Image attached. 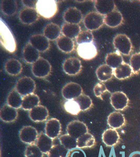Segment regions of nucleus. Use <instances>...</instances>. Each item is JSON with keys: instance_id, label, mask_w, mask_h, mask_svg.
<instances>
[{"instance_id": "nucleus-1", "label": "nucleus", "mask_w": 140, "mask_h": 157, "mask_svg": "<svg viewBox=\"0 0 140 157\" xmlns=\"http://www.w3.org/2000/svg\"><path fill=\"white\" fill-rule=\"evenodd\" d=\"M0 41L1 45L5 49L10 53L16 51V43L8 26L4 21L1 19L0 23Z\"/></svg>"}, {"instance_id": "nucleus-2", "label": "nucleus", "mask_w": 140, "mask_h": 157, "mask_svg": "<svg viewBox=\"0 0 140 157\" xmlns=\"http://www.w3.org/2000/svg\"><path fill=\"white\" fill-rule=\"evenodd\" d=\"M35 9L38 14L45 19L53 17L58 9L57 2L54 0H38Z\"/></svg>"}, {"instance_id": "nucleus-3", "label": "nucleus", "mask_w": 140, "mask_h": 157, "mask_svg": "<svg viewBox=\"0 0 140 157\" xmlns=\"http://www.w3.org/2000/svg\"><path fill=\"white\" fill-rule=\"evenodd\" d=\"M104 17L103 15L95 11L88 13L84 19V26L90 31L97 30L104 23Z\"/></svg>"}, {"instance_id": "nucleus-4", "label": "nucleus", "mask_w": 140, "mask_h": 157, "mask_svg": "<svg viewBox=\"0 0 140 157\" xmlns=\"http://www.w3.org/2000/svg\"><path fill=\"white\" fill-rule=\"evenodd\" d=\"M52 66L46 59L40 57L32 64V71L35 77L38 78H45L50 75Z\"/></svg>"}, {"instance_id": "nucleus-5", "label": "nucleus", "mask_w": 140, "mask_h": 157, "mask_svg": "<svg viewBox=\"0 0 140 157\" xmlns=\"http://www.w3.org/2000/svg\"><path fill=\"white\" fill-rule=\"evenodd\" d=\"M15 89L24 97L34 93L36 89V84L34 80L30 77H23L18 81Z\"/></svg>"}, {"instance_id": "nucleus-6", "label": "nucleus", "mask_w": 140, "mask_h": 157, "mask_svg": "<svg viewBox=\"0 0 140 157\" xmlns=\"http://www.w3.org/2000/svg\"><path fill=\"white\" fill-rule=\"evenodd\" d=\"M113 45L118 51L124 55L129 56L132 49V44L129 38L125 34L117 35L113 39Z\"/></svg>"}, {"instance_id": "nucleus-7", "label": "nucleus", "mask_w": 140, "mask_h": 157, "mask_svg": "<svg viewBox=\"0 0 140 157\" xmlns=\"http://www.w3.org/2000/svg\"><path fill=\"white\" fill-rule=\"evenodd\" d=\"M83 89L79 84L70 82L63 87L61 93L67 100H74L83 94Z\"/></svg>"}, {"instance_id": "nucleus-8", "label": "nucleus", "mask_w": 140, "mask_h": 157, "mask_svg": "<svg viewBox=\"0 0 140 157\" xmlns=\"http://www.w3.org/2000/svg\"><path fill=\"white\" fill-rule=\"evenodd\" d=\"M129 100L125 93L117 91L112 93L110 103L112 107L117 111H123L128 107Z\"/></svg>"}, {"instance_id": "nucleus-9", "label": "nucleus", "mask_w": 140, "mask_h": 157, "mask_svg": "<svg viewBox=\"0 0 140 157\" xmlns=\"http://www.w3.org/2000/svg\"><path fill=\"white\" fill-rule=\"evenodd\" d=\"M77 52L79 57L84 60H90L98 55L97 47L93 43L78 45Z\"/></svg>"}, {"instance_id": "nucleus-10", "label": "nucleus", "mask_w": 140, "mask_h": 157, "mask_svg": "<svg viewBox=\"0 0 140 157\" xmlns=\"http://www.w3.org/2000/svg\"><path fill=\"white\" fill-rule=\"evenodd\" d=\"M67 132L70 136L77 139L80 136L88 132V129L84 123L79 121H74L67 125Z\"/></svg>"}, {"instance_id": "nucleus-11", "label": "nucleus", "mask_w": 140, "mask_h": 157, "mask_svg": "<svg viewBox=\"0 0 140 157\" xmlns=\"http://www.w3.org/2000/svg\"><path fill=\"white\" fill-rule=\"evenodd\" d=\"M63 68L64 71L67 75H76L81 72L82 65L79 59L76 57H70L64 61Z\"/></svg>"}, {"instance_id": "nucleus-12", "label": "nucleus", "mask_w": 140, "mask_h": 157, "mask_svg": "<svg viewBox=\"0 0 140 157\" xmlns=\"http://www.w3.org/2000/svg\"><path fill=\"white\" fill-rule=\"evenodd\" d=\"M38 134L37 131L34 127L31 126H27L23 127L19 133L21 140L23 143L28 144L32 145L36 143L37 139Z\"/></svg>"}, {"instance_id": "nucleus-13", "label": "nucleus", "mask_w": 140, "mask_h": 157, "mask_svg": "<svg viewBox=\"0 0 140 157\" xmlns=\"http://www.w3.org/2000/svg\"><path fill=\"white\" fill-rule=\"evenodd\" d=\"M39 15L35 8L25 7L20 11L18 17L22 23L31 25L39 19Z\"/></svg>"}, {"instance_id": "nucleus-14", "label": "nucleus", "mask_w": 140, "mask_h": 157, "mask_svg": "<svg viewBox=\"0 0 140 157\" xmlns=\"http://www.w3.org/2000/svg\"><path fill=\"white\" fill-rule=\"evenodd\" d=\"M29 43L39 52H44L50 47L49 40L44 35L36 34L31 36Z\"/></svg>"}, {"instance_id": "nucleus-15", "label": "nucleus", "mask_w": 140, "mask_h": 157, "mask_svg": "<svg viewBox=\"0 0 140 157\" xmlns=\"http://www.w3.org/2000/svg\"><path fill=\"white\" fill-rule=\"evenodd\" d=\"M45 134L52 139H56L61 133V126L59 120L52 118L47 121L45 125Z\"/></svg>"}, {"instance_id": "nucleus-16", "label": "nucleus", "mask_w": 140, "mask_h": 157, "mask_svg": "<svg viewBox=\"0 0 140 157\" xmlns=\"http://www.w3.org/2000/svg\"><path fill=\"white\" fill-rule=\"evenodd\" d=\"M29 117L34 122H43L49 117V110L44 106H37L29 111Z\"/></svg>"}, {"instance_id": "nucleus-17", "label": "nucleus", "mask_w": 140, "mask_h": 157, "mask_svg": "<svg viewBox=\"0 0 140 157\" xmlns=\"http://www.w3.org/2000/svg\"><path fill=\"white\" fill-rule=\"evenodd\" d=\"M63 18L67 23L79 24L83 20V15L81 11L76 7H70L65 11Z\"/></svg>"}, {"instance_id": "nucleus-18", "label": "nucleus", "mask_w": 140, "mask_h": 157, "mask_svg": "<svg viewBox=\"0 0 140 157\" xmlns=\"http://www.w3.org/2000/svg\"><path fill=\"white\" fill-rule=\"evenodd\" d=\"M95 2V7L97 12L103 16H106V15L116 10L115 3L113 1L97 0Z\"/></svg>"}, {"instance_id": "nucleus-19", "label": "nucleus", "mask_w": 140, "mask_h": 157, "mask_svg": "<svg viewBox=\"0 0 140 157\" xmlns=\"http://www.w3.org/2000/svg\"><path fill=\"white\" fill-rule=\"evenodd\" d=\"M23 57L26 63L33 64L40 59V52L33 47L29 43H27L23 50Z\"/></svg>"}, {"instance_id": "nucleus-20", "label": "nucleus", "mask_w": 140, "mask_h": 157, "mask_svg": "<svg viewBox=\"0 0 140 157\" xmlns=\"http://www.w3.org/2000/svg\"><path fill=\"white\" fill-rule=\"evenodd\" d=\"M18 117V112L16 109L11 107L7 104H4L0 111V118L6 123L14 121Z\"/></svg>"}, {"instance_id": "nucleus-21", "label": "nucleus", "mask_w": 140, "mask_h": 157, "mask_svg": "<svg viewBox=\"0 0 140 157\" xmlns=\"http://www.w3.org/2000/svg\"><path fill=\"white\" fill-rule=\"evenodd\" d=\"M35 144L42 152L45 154H48L54 146L53 139L49 137L46 134L43 132H40L38 134Z\"/></svg>"}, {"instance_id": "nucleus-22", "label": "nucleus", "mask_w": 140, "mask_h": 157, "mask_svg": "<svg viewBox=\"0 0 140 157\" xmlns=\"http://www.w3.org/2000/svg\"><path fill=\"white\" fill-rule=\"evenodd\" d=\"M120 135L115 129L109 128L103 134L102 139L104 144L108 147L115 146L120 141Z\"/></svg>"}, {"instance_id": "nucleus-23", "label": "nucleus", "mask_w": 140, "mask_h": 157, "mask_svg": "<svg viewBox=\"0 0 140 157\" xmlns=\"http://www.w3.org/2000/svg\"><path fill=\"white\" fill-rule=\"evenodd\" d=\"M123 16L120 12L115 10L104 16V23L108 27L115 28L122 23Z\"/></svg>"}, {"instance_id": "nucleus-24", "label": "nucleus", "mask_w": 140, "mask_h": 157, "mask_svg": "<svg viewBox=\"0 0 140 157\" xmlns=\"http://www.w3.org/2000/svg\"><path fill=\"white\" fill-rule=\"evenodd\" d=\"M108 124L113 129L120 128L126 124V119L124 115L119 112H114L108 116Z\"/></svg>"}, {"instance_id": "nucleus-25", "label": "nucleus", "mask_w": 140, "mask_h": 157, "mask_svg": "<svg viewBox=\"0 0 140 157\" xmlns=\"http://www.w3.org/2000/svg\"><path fill=\"white\" fill-rule=\"evenodd\" d=\"M44 35L49 40H57L60 37L61 33V29L59 25L56 24H49L45 26L43 30Z\"/></svg>"}, {"instance_id": "nucleus-26", "label": "nucleus", "mask_w": 140, "mask_h": 157, "mask_svg": "<svg viewBox=\"0 0 140 157\" xmlns=\"http://www.w3.org/2000/svg\"><path fill=\"white\" fill-rule=\"evenodd\" d=\"M81 32V27L79 24L66 23L61 26V33L63 35L70 39L76 38Z\"/></svg>"}, {"instance_id": "nucleus-27", "label": "nucleus", "mask_w": 140, "mask_h": 157, "mask_svg": "<svg viewBox=\"0 0 140 157\" xmlns=\"http://www.w3.org/2000/svg\"><path fill=\"white\" fill-rule=\"evenodd\" d=\"M56 44L59 50L65 53H70L75 49V43L73 40L64 35L60 36L56 40Z\"/></svg>"}, {"instance_id": "nucleus-28", "label": "nucleus", "mask_w": 140, "mask_h": 157, "mask_svg": "<svg viewBox=\"0 0 140 157\" xmlns=\"http://www.w3.org/2000/svg\"><path fill=\"white\" fill-rule=\"evenodd\" d=\"M6 71L10 75L15 76L20 75L22 71V64L15 59H9L5 64Z\"/></svg>"}, {"instance_id": "nucleus-29", "label": "nucleus", "mask_w": 140, "mask_h": 157, "mask_svg": "<svg viewBox=\"0 0 140 157\" xmlns=\"http://www.w3.org/2000/svg\"><path fill=\"white\" fill-rule=\"evenodd\" d=\"M133 71L130 65L123 63L118 67L113 69V75L119 80H124L129 78L132 75Z\"/></svg>"}, {"instance_id": "nucleus-30", "label": "nucleus", "mask_w": 140, "mask_h": 157, "mask_svg": "<svg viewBox=\"0 0 140 157\" xmlns=\"http://www.w3.org/2000/svg\"><path fill=\"white\" fill-rule=\"evenodd\" d=\"M113 75V69L107 64L101 65L96 70L97 78L101 82H106L109 80Z\"/></svg>"}, {"instance_id": "nucleus-31", "label": "nucleus", "mask_w": 140, "mask_h": 157, "mask_svg": "<svg viewBox=\"0 0 140 157\" xmlns=\"http://www.w3.org/2000/svg\"><path fill=\"white\" fill-rule=\"evenodd\" d=\"M40 99L37 95L31 94L23 97L22 109L25 111H30L37 106L39 105Z\"/></svg>"}, {"instance_id": "nucleus-32", "label": "nucleus", "mask_w": 140, "mask_h": 157, "mask_svg": "<svg viewBox=\"0 0 140 157\" xmlns=\"http://www.w3.org/2000/svg\"><path fill=\"white\" fill-rule=\"evenodd\" d=\"M77 148L84 149L93 147L95 144V138L91 134L87 132L77 139Z\"/></svg>"}, {"instance_id": "nucleus-33", "label": "nucleus", "mask_w": 140, "mask_h": 157, "mask_svg": "<svg viewBox=\"0 0 140 157\" xmlns=\"http://www.w3.org/2000/svg\"><path fill=\"white\" fill-rule=\"evenodd\" d=\"M23 98V97L16 90H13L7 97V104L11 107L18 109L22 107Z\"/></svg>"}, {"instance_id": "nucleus-34", "label": "nucleus", "mask_w": 140, "mask_h": 157, "mask_svg": "<svg viewBox=\"0 0 140 157\" xmlns=\"http://www.w3.org/2000/svg\"><path fill=\"white\" fill-rule=\"evenodd\" d=\"M106 64L115 69L124 63L123 59L120 53L118 52L108 54L106 58Z\"/></svg>"}, {"instance_id": "nucleus-35", "label": "nucleus", "mask_w": 140, "mask_h": 157, "mask_svg": "<svg viewBox=\"0 0 140 157\" xmlns=\"http://www.w3.org/2000/svg\"><path fill=\"white\" fill-rule=\"evenodd\" d=\"M1 11L7 16H12L16 13L18 10V4L13 0L2 1L1 4Z\"/></svg>"}, {"instance_id": "nucleus-36", "label": "nucleus", "mask_w": 140, "mask_h": 157, "mask_svg": "<svg viewBox=\"0 0 140 157\" xmlns=\"http://www.w3.org/2000/svg\"><path fill=\"white\" fill-rule=\"evenodd\" d=\"M59 139L60 144L68 150L77 148V139L72 137L68 134L60 136Z\"/></svg>"}, {"instance_id": "nucleus-37", "label": "nucleus", "mask_w": 140, "mask_h": 157, "mask_svg": "<svg viewBox=\"0 0 140 157\" xmlns=\"http://www.w3.org/2000/svg\"><path fill=\"white\" fill-rule=\"evenodd\" d=\"M68 150L60 145H55L47 154L48 157H66Z\"/></svg>"}, {"instance_id": "nucleus-38", "label": "nucleus", "mask_w": 140, "mask_h": 157, "mask_svg": "<svg viewBox=\"0 0 140 157\" xmlns=\"http://www.w3.org/2000/svg\"><path fill=\"white\" fill-rule=\"evenodd\" d=\"M64 107L67 112L75 116L79 114V113L81 111L79 104L75 100L66 101L64 103Z\"/></svg>"}, {"instance_id": "nucleus-39", "label": "nucleus", "mask_w": 140, "mask_h": 157, "mask_svg": "<svg viewBox=\"0 0 140 157\" xmlns=\"http://www.w3.org/2000/svg\"><path fill=\"white\" fill-rule=\"evenodd\" d=\"M76 41L78 45L84 44L92 43L93 41L92 33L91 31L89 30L81 31L76 38Z\"/></svg>"}, {"instance_id": "nucleus-40", "label": "nucleus", "mask_w": 140, "mask_h": 157, "mask_svg": "<svg viewBox=\"0 0 140 157\" xmlns=\"http://www.w3.org/2000/svg\"><path fill=\"white\" fill-rule=\"evenodd\" d=\"M79 104L81 111H87L92 107V101L90 97L86 94H82L74 99Z\"/></svg>"}, {"instance_id": "nucleus-41", "label": "nucleus", "mask_w": 140, "mask_h": 157, "mask_svg": "<svg viewBox=\"0 0 140 157\" xmlns=\"http://www.w3.org/2000/svg\"><path fill=\"white\" fill-rule=\"evenodd\" d=\"M25 157H43V153L36 144L29 145L26 148Z\"/></svg>"}, {"instance_id": "nucleus-42", "label": "nucleus", "mask_w": 140, "mask_h": 157, "mask_svg": "<svg viewBox=\"0 0 140 157\" xmlns=\"http://www.w3.org/2000/svg\"><path fill=\"white\" fill-rule=\"evenodd\" d=\"M93 92L95 97L101 98V100H103V96L106 93H110V92L107 89L105 84L103 82H99L95 86Z\"/></svg>"}, {"instance_id": "nucleus-43", "label": "nucleus", "mask_w": 140, "mask_h": 157, "mask_svg": "<svg viewBox=\"0 0 140 157\" xmlns=\"http://www.w3.org/2000/svg\"><path fill=\"white\" fill-rule=\"evenodd\" d=\"M130 63L133 73L135 74L140 71V52L135 53L132 56Z\"/></svg>"}, {"instance_id": "nucleus-44", "label": "nucleus", "mask_w": 140, "mask_h": 157, "mask_svg": "<svg viewBox=\"0 0 140 157\" xmlns=\"http://www.w3.org/2000/svg\"><path fill=\"white\" fill-rule=\"evenodd\" d=\"M37 2V1H22L23 3L25 5L26 7H33V8H34V5L35 4H36Z\"/></svg>"}, {"instance_id": "nucleus-45", "label": "nucleus", "mask_w": 140, "mask_h": 157, "mask_svg": "<svg viewBox=\"0 0 140 157\" xmlns=\"http://www.w3.org/2000/svg\"><path fill=\"white\" fill-rule=\"evenodd\" d=\"M131 157H140V152H136L133 154Z\"/></svg>"}]
</instances>
